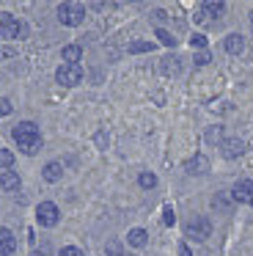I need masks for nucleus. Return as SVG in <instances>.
I'll list each match as a JSON object with an SVG mask.
<instances>
[{"label":"nucleus","mask_w":253,"mask_h":256,"mask_svg":"<svg viewBox=\"0 0 253 256\" xmlns=\"http://www.w3.org/2000/svg\"><path fill=\"white\" fill-rule=\"evenodd\" d=\"M0 36H3V39H25L28 25L22 22V20H14L11 14L0 12Z\"/></svg>","instance_id":"obj_1"},{"label":"nucleus","mask_w":253,"mask_h":256,"mask_svg":"<svg viewBox=\"0 0 253 256\" xmlns=\"http://www.w3.org/2000/svg\"><path fill=\"white\" fill-rule=\"evenodd\" d=\"M58 20H60V25H66V28H74V25H80L82 20H86V6H82V3H60L58 6Z\"/></svg>","instance_id":"obj_2"},{"label":"nucleus","mask_w":253,"mask_h":256,"mask_svg":"<svg viewBox=\"0 0 253 256\" xmlns=\"http://www.w3.org/2000/svg\"><path fill=\"white\" fill-rule=\"evenodd\" d=\"M36 220L42 223L44 228H52L55 223L60 220V212H58V206H55L52 201H42V204L36 206Z\"/></svg>","instance_id":"obj_3"},{"label":"nucleus","mask_w":253,"mask_h":256,"mask_svg":"<svg viewBox=\"0 0 253 256\" xmlns=\"http://www.w3.org/2000/svg\"><path fill=\"white\" fill-rule=\"evenodd\" d=\"M55 80H58L60 86H66V88H72V86H77L82 80V69L77 66V64H64V66H58V72H55Z\"/></svg>","instance_id":"obj_4"},{"label":"nucleus","mask_w":253,"mask_h":256,"mask_svg":"<svg viewBox=\"0 0 253 256\" xmlns=\"http://www.w3.org/2000/svg\"><path fill=\"white\" fill-rule=\"evenodd\" d=\"M184 234L190 240H206L209 234H212V223H209L206 218H192V220L187 223Z\"/></svg>","instance_id":"obj_5"},{"label":"nucleus","mask_w":253,"mask_h":256,"mask_svg":"<svg viewBox=\"0 0 253 256\" xmlns=\"http://www.w3.org/2000/svg\"><path fill=\"white\" fill-rule=\"evenodd\" d=\"M231 198L240 201V204H250L253 201V179H240L231 190Z\"/></svg>","instance_id":"obj_6"},{"label":"nucleus","mask_w":253,"mask_h":256,"mask_svg":"<svg viewBox=\"0 0 253 256\" xmlns=\"http://www.w3.org/2000/svg\"><path fill=\"white\" fill-rule=\"evenodd\" d=\"M14 140L20 144V140H30V138H42V132H38V127L33 122H22V124H16L14 127Z\"/></svg>","instance_id":"obj_7"},{"label":"nucleus","mask_w":253,"mask_h":256,"mask_svg":"<svg viewBox=\"0 0 253 256\" xmlns=\"http://www.w3.org/2000/svg\"><path fill=\"white\" fill-rule=\"evenodd\" d=\"M220 152H223V157L234 160V157H240L242 152H245V140H240V138H226L223 144H220Z\"/></svg>","instance_id":"obj_8"},{"label":"nucleus","mask_w":253,"mask_h":256,"mask_svg":"<svg viewBox=\"0 0 253 256\" xmlns=\"http://www.w3.org/2000/svg\"><path fill=\"white\" fill-rule=\"evenodd\" d=\"M184 168H187V174L198 176V174H206L209 171V160L204 154H196V157H190V160L184 162Z\"/></svg>","instance_id":"obj_9"},{"label":"nucleus","mask_w":253,"mask_h":256,"mask_svg":"<svg viewBox=\"0 0 253 256\" xmlns=\"http://www.w3.org/2000/svg\"><path fill=\"white\" fill-rule=\"evenodd\" d=\"M223 50L228 52V56H240V52L245 50V36H240V34H231V36H226V42H223Z\"/></svg>","instance_id":"obj_10"},{"label":"nucleus","mask_w":253,"mask_h":256,"mask_svg":"<svg viewBox=\"0 0 253 256\" xmlns=\"http://www.w3.org/2000/svg\"><path fill=\"white\" fill-rule=\"evenodd\" d=\"M16 248V240L8 228H0V256H11Z\"/></svg>","instance_id":"obj_11"},{"label":"nucleus","mask_w":253,"mask_h":256,"mask_svg":"<svg viewBox=\"0 0 253 256\" xmlns=\"http://www.w3.org/2000/svg\"><path fill=\"white\" fill-rule=\"evenodd\" d=\"M126 242H130L132 248H143V245L148 242V234H146V228H132V232L126 234Z\"/></svg>","instance_id":"obj_12"},{"label":"nucleus","mask_w":253,"mask_h":256,"mask_svg":"<svg viewBox=\"0 0 253 256\" xmlns=\"http://www.w3.org/2000/svg\"><path fill=\"white\" fill-rule=\"evenodd\" d=\"M42 176L47 179V182H58V179L64 176V166H60V162H47L44 171H42Z\"/></svg>","instance_id":"obj_13"},{"label":"nucleus","mask_w":253,"mask_h":256,"mask_svg":"<svg viewBox=\"0 0 253 256\" xmlns=\"http://www.w3.org/2000/svg\"><path fill=\"white\" fill-rule=\"evenodd\" d=\"M20 176H16V174L14 171H3V174H0V188H3V190H20Z\"/></svg>","instance_id":"obj_14"},{"label":"nucleus","mask_w":253,"mask_h":256,"mask_svg":"<svg viewBox=\"0 0 253 256\" xmlns=\"http://www.w3.org/2000/svg\"><path fill=\"white\" fill-rule=\"evenodd\" d=\"M60 56H64V61H66V64H77V61L82 58V50H80V44H66Z\"/></svg>","instance_id":"obj_15"},{"label":"nucleus","mask_w":253,"mask_h":256,"mask_svg":"<svg viewBox=\"0 0 253 256\" xmlns=\"http://www.w3.org/2000/svg\"><path fill=\"white\" fill-rule=\"evenodd\" d=\"M20 152L22 154H36L38 149H42V138H30V140H20Z\"/></svg>","instance_id":"obj_16"},{"label":"nucleus","mask_w":253,"mask_h":256,"mask_svg":"<svg viewBox=\"0 0 253 256\" xmlns=\"http://www.w3.org/2000/svg\"><path fill=\"white\" fill-rule=\"evenodd\" d=\"M226 12L223 3H218V0H209V3H204L201 6V14H209V17H220V14Z\"/></svg>","instance_id":"obj_17"},{"label":"nucleus","mask_w":253,"mask_h":256,"mask_svg":"<svg viewBox=\"0 0 253 256\" xmlns=\"http://www.w3.org/2000/svg\"><path fill=\"white\" fill-rule=\"evenodd\" d=\"M11 166H14V154H11L8 149H0V168L11 171Z\"/></svg>","instance_id":"obj_18"},{"label":"nucleus","mask_w":253,"mask_h":256,"mask_svg":"<svg viewBox=\"0 0 253 256\" xmlns=\"http://www.w3.org/2000/svg\"><path fill=\"white\" fill-rule=\"evenodd\" d=\"M138 182H140V188H146V190H148V188H154V184H157V176L146 171V174H140V179H138Z\"/></svg>","instance_id":"obj_19"},{"label":"nucleus","mask_w":253,"mask_h":256,"mask_svg":"<svg viewBox=\"0 0 253 256\" xmlns=\"http://www.w3.org/2000/svg\"><path fill=\"white\" fill-rule=\"evenodd\" d=\"M154 50V44H148V42H135V44H130V52H148Z\"/></svg>","instance_id":"obj_20"},{"label":"nucleus","mask_w":253,"mask_h":256,"mask_svg":"<svg viewBox=\"0 0 253 256\" xmlns=\"http://www.w3.org/2000/svg\"><path fill=\"white\" fill-rule=\"evenodd\" d=\"M209 58H212V56H209L206 50H198V52H196V58H192V61H196V66H204V64H209Z\"/></svg>","instance_id":"obj_21"},{"label":"nucleus","mask_w":253,"mask_h":256,"mask_svg":"<svg viewBox=\"0 0 253 256\" xmlns=\"http://www.w3.org/2000/svg\"><path fill=\"white\" fill-rule=\"evenodd\" d=\"M58 256H82V250L77 248V245H66V248H60Z\"/></svg>","instance_id":"obj_22"},{"label":"nucleus","mask_w":253,"mask_h":256,"mask_svg":"<svg viewBox=\"0 0 253 256\" xmlns=\"http://www.w3.org/2000/svg\"><path fill=\"white\" fill-rule=\"evenodd\" d=\"M190 44L196 47V50H204V47H206V36L196 34V36H192V39H190Z\"/></svg>","instance_id":"obj_23"},{"label":"nucleus","mask_w":253,"mask_h":256,"mask_svg":"<svg viewBox=\"0 0 253 256\" xmlns=\"http://www.w3.org/2000/svg\"><path fill=\"white\" fill-rule=\"evenodd\" d=\"M157 36H160V42H162V44H168V47H174V44H176V39L168 34V30H157Z\"/></svg>","instance_id":"obj_24"},{"label":"nucleus","mask_w":253,"mask_h":256,"mask_svg":"<svg viewBox=\"0 0 253 256\" xmlns=\"http://www.w3.org/2000/svg\"><path fill=\"white\" fill-rule=\"evenodd\" d=\"M165 72H179V58H168V61L162 64Z\"/></svg>","instance_id":"obj_25"},{"label":"nucleus","mask_w":253,"mask_h":256,"mask_svg":"<svg viewBox=\"0 0 253 256\" xmlns=\"http://www.w3.org/2000/svg\"><path fill=\"white\" fill-rule=\"evenodd\" d=\"M162 223H165V226H174V210H170V206H165V210H162Z\"/></svg>","instance_id":"obj_26"},{"label":"nucleus","mask_w":253,"mask_h":256,"mask_svg":"<svg viewBox=\"0 0 253 256\" xmlns=\"http://www.w3.org/2000/svg\"><path fill=\"white\" fill-rule=\"evenodd\" d=\"M11 110H14V108H11V102L8 100H0V116H8Z\"/></svg>","instance_id":"obj_27"},{"label":"nucleus","mask_w":253,"mask_h":256,"mask_svg":"<svg viewBox=\"0 0 253 256\" xmlns=\"http://www.w3.org/2000/svg\"><path fill=\"white\" fill-rule=\"evenodd\" d=\"M179 254H182V256H192V254H190V248H187V245H184V242H182V245H179Z\"/></svg>","instance_id":"obj_28"},{"label":"nucleus","mask_w":253,"mask_h":256,"mask_svg":"<svg viewBox=\"0 0 253 256\" xmlns=\"http://www.w3.org/2000/svg\"><path fill=\"white\" fill-rule=\"evenodd\" d=\"M250 30H253V20H250Z\"/></svg>","instance_id":"obj_29"},{"label":"nucleus","mask_w":253,"mask_h":256,"mask_svg":"<svg viewBox=\"0 0 253 256\" xmlns=\"http://www.w3.org/2000/svg\"><path fill=\"white\" fill-rule=\"evenodd\" d=\"M36 256H42V254H36Z\"/></svg>","instance_id":"obj_30"},{"label":"nucleus","mask_w":253,"mask_h":256,"mask_svg":"<svg viewBox=\"0 0 253 256\" xmlns=\"http://www.w3.org/2000/svg\"><path fill=\"white\" fill-rule=\"evenodd\" d=\"M250 206H253V201H250Z\"/></svg>","instance_id":"obj_31"}]
</instances>
